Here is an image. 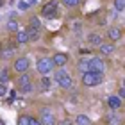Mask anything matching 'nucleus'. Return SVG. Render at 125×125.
I'll return each instance as SVG.
<instances>
[{
	"label": "nucleus",
	"mask_w": 125,
	"mask_h": 125,
	"mask_svg": "<svg viewBox=\"0 0 125 125\" xmlns=\"http://www.w3.org/2000/svg\"><path fill=\"white\" fill-rule=\"evenodd\" d=\"M104 79V73H96V72H86V73H81V82L88 88H93V86H98Z\"/></svg>",
	"instance_id": "f257e3e1"
},
{
	"label": "nucleus",
	"mask_w": 125,
	"mask_h": 125,
	"mask_svg": "<svg viewBox=\"0 0 125 125\" xmlns=\"http://www.w3.org/2000/svg\"><path fill=\"white\" fill-rule=\"evenodd\" d=\"M54 81L57 82L62 89H70V88L73 86V79H72V75H70V73H66L64 70H57V72H55Z\"/></svg>",
	"instance_id": "f03ea898"
},
{
	"label": "nucleus",
	"mask_w": 125,
	"mask_h": 125,
	"mask_svg": "<svg viewBox=\"0 0 125 125\" xmlns=\"http://www.w3.org/2000/svg\"><path fill=\"white\" fill-rule=\"evenodd\" d=\"M57 14V0H50L41 7V16L43 18H54Z\"/></svg>",
	"instance_id": "7ed1b4c3"
},
{
	"label": "nucleus",
	"mask_w": 125,
	"mask_h": 125,
	"mask_svg": "<svg viewBox=\"0 0 125 125\" xmlns=\"http://www.w3.org/2000/svg\"><path fill=\"white\" fill-rule=\"evenodd\" d=\"M36 68H38V72L41 73V75H47V73H50V72L54 70V62H52L50 57H41V59L38 61Z\"/></svg>",
	"instance_id": "20e7f679"
},
{
	"label": "nucleus",
	"mask_w": 125,
	"mask_h": 125,
	"mask_svg": "<svg viewBox=\"0 0 125 125\" xmlns=\"http://www.w3.org/2000/svg\"><path fill=\"white\" fill-rule=\"evenodd\" d=\"M29 68H31L29 57H18L14 61V64H13V70L16 73H27V72H29Z\"/></svg>",
	"instance_id": "39448f33"
},
{
	"label": "nucleus",
	"mask_w": 125,
	"mask_h": 125,
	"mask_svg": "<svg viewBox=\"0 0 125 125\" xmlns=\"http://www.w3.org/2000/svg\"><path fill=\"white\" fill-rule=\"evenodd\" d=\"M89 72H96V73H104L107 70V66H105V61L102 59V57H93V59H89Z\"/></svg>",
	"instance_id": "423d86ee"
},
{
	"label": "nucleus",
	"mask_w": 125,
	"mask_h": 125,
	"mask_svg": "<svg viewBox=\"0 0 125 125\" xmlns=\"http://www.w3.org/2000/svg\"><path fill=\"white\" fill-rule=\"evenodd\" d=\"M18 88H20L21 93H31V91H32V82H31V77L27 75V73H20Z\"/></svg>",
	"instance_id": "0eeeda50"
},
{
	"label": "nucleus",
	"mask_w": 125,
	"mask_h": 125,
	"mask_svg": "<svg viewBox=\"0 0 125 125\" xmlns=\"http://www.w3.org/2000/svg\"><path fill=\"white\" fill-rule=\"evenodd\" d=\"M41 125H55V116L52 115V111L48 107H43L41 109V116L38 118Z\"/></svg>",
	"instance_id": "6e6552de"
},
{
	"label": "nucleus",
	"mask_w": 125,
	"mask_h": 125,
	"mask_svg": "<svg viewBox=\"0 0 125 125\" xmlns=\"http://www.w3.org/2000/svg\"><path fill=\"white\" fill-rule=\"evenodd\" d=\"M52 62H54V66H57V68H62V66H66V62H68V55L64 52H57L52 57Z\"/></svg>",
	"instance_id": "1a4fd4ad"
},
{
	"label": "nucleus",
	"mask_w": 125,
	"mask_h": 125,
	"mask_svg": "<svg viewBox=\"0 0 125 125\" xmlns=\"http://www.w3.org/2000/svg\"><path fill=\"white\" fill-rule=\"evenodd\" d=\"M107 105H109V109H113V111L120 109L122 107V98L118 95H111L109 98H107Z\"/></svg>",
	"instance_id": "9d476101"
},
{
	"label": "nucleus",
	"mask_w": 125,
	"mask_h": 125,
	"mask_svg": "<svg viewBox=\"0 0 125 125\" xmlns=\"http://www.w3.org/2000/svg\"><path fill=\"white\" fill-rule=\"evenodd\" d=\"M98 52L102 55H111L115 52V43H100L98 45Z\"/></svg>",
	"instance_id": "9b49d317"
},
{
	"label": "nucleus",
	"mask_w": 125,
	"mask_h": 125,
	"mask_svg": "<svg viewBox=\"0 0 125 125\" xmlns=\"http://www.w3.org/2000/svg\"><path fill=\"white\" fill-rule=\"evenodd\" d=\"M27 36H29V41H38L41 38V29H34V27H27Z\"/></svg>",
	"instance_id": "f8f14e48"
},
{
	"label": "nucleus",
	"mask_w": 125,
	"mask_h": 125,
	"mask_svg": "<svg viewBox=\"0 0 125 125\" xmlns=\"http://www.w3.org/2000/svg\"><path fill=\"white\" fill-rule=\"evenodd\" d=\"M107 36H109V39L115 43V41H118V39H122V31L118 29V27H111V29L107 31Z\"/></svg>",
	"instance_id": "ddd939ff"
},
{
	"label": "nucleus",
	"mask_w": 125,
	"mask_h": 125,
	"mask_svg": "<svg viewBox=\"0 0 125 125\" xmlns=\"http://www.w3.org/2000/svg\"><path fill=\"white\" fill-rule=\"evenodd\" d=\"M88 43L93 45V47H98V45L102 43V36H100V34H96V32H91L88 36Z\"/></svg>",
	"instance_id": "4468645a"
},
{
	"label": "nucleus",
	"mask_w": 125,
	"mask_h": 125,
	"mask_svg": "<svg viewBox=\"0 0 125 125\" xmlns=\"http://www.w3.org/2000/svg\"><path fill=\"white\" fill-rule=\"evenodd\" d=\"M75 125H91V120H89V116H86V115H79L75 118Z\"/></svg>",
	"instance_id": "2eb2a0df"
},
{
	"label": "nucleus",
	"mask_w": 125,
	"mask_h": 125,
	"mask_svg": "<svg viewBox=\"0 0 125 125\" xmlns=\"http://www.w3.org/2000/svg\"><path fill=\"white\" fill-rule=\"evenodd\" d=\"M29 41V36H27V32L25 31H18V34H16V43H20V45H23Z\"/></svg>",
	"instance_id": "dca6fc26"
},
{
	"label": "nucleus",
	"mask_w": 125,
	"mask_h": 125,
	"mask_svg": "<svg viewBox=\"0 0 125 125\" xmlns=\"http://www.w3.org/2000/svg\"><path fill=\"white\" fill-rule=\"evenodd\" d=\"M105 123H107V125H120V118L111 113V115L105 116Z\"/></svg>",
	"instance_id": "f3484780"
},
{
	"label": "nucleus",
	"mask_w": 125,
	"mask_h": 125,
	"mask_svg": "<svg viewBox=\"0 0 125 125\" xmlns=\"http://www.w3.org/2000/svg\"><path fill=\"white\" fill-rule=\"evenodd\" d=\"M77 70L81 72V73H86V72H89V62H88L86 59L79 61V64H77Z\"/></svg>",
	"instance_id": "a211bd4d"
},
{
	"label": "nucleus",
	"mask_w": 125,
	"mask_h": 125,
	"mask_svg": "<svg viewBox=\"0 0 125 125\" xmlns=\"http://www.w3.org/2000/svg\"><path fill=\"white\" fill-rule=\"evenodd\" d=\"M34 4H36V0H21V2H20V5H18V7L21 9V11H27V9H29V7H32V5Z\"/></svg>",
	"instance_id": "6ab92c4d"
},
{
	"label": "nucleus",
	"mask_w": 125,
	"mask_h": 125,
	"mask_svg": "<svg viewBox=\"0 0 125 125\" xmlns=\"http://www.w3.org/2000/svg\"><path fill=\"white\" fill-rule=\"evenodd\" d=\"M62 5H66L68 9H73V7H77L79 4H81V0H61Z\"/></svg>",
	"instance_id": "aec40b11"
},
{
	"label": "nucleus",
	"mask_w": 125,
	"mask_h": 125,
	"mask_svg": "<svg viewBox=\"0 0 125 125\" xmlns=\"http://www.w3.org/2000/svg\"><path fill=\"white\" fill-rule=\"evenodd\" d=\"M29 27H34V29H41V21H39L38 16H32L29 20Z\"/></svg>",
	"instance_id": "412c9836"
},
{
	"label": "nucleus",
	"mask_w": 125,
	"mask_h": 125,
	"mask_svg": "<svg viewBox=\"0 0 125 125\" xmlns=\"http://www.w3.org/2000/svg\"><path fill=\"white\" fill-rule=\"evenodd\" d=\"M113 5H115V9L118 11V13H122V11L125 9V0H115Z\"/></svg>",
	"instance_id": "4be33fe9"
},
{
	"label": "nucleus",
	"mask_w": 125,
	"mask_h": 125,
	"mask_svg": "<svg viewBox=\"0 0 125 125\" xmlns=\"http://www.w3.org/2000/svg\"><path fill=\"white\" fill-rule=\"evenodd\" d=\"M7 31H11V32L18 31V21H16V20H9L7 21Z\"/></svg>",
	"instance_id": "5701e85b"
},
{
	"label": "nucleus",
	"mask_w": 125,
	"mask_h": 125,
	"mask_svg": "<svg viewBox=\"0 0 125 125\" xmlns=\"http://www.w3.org/2000/svg\"><path fill=\"white\" fill-rule=\"evenodd\" d=\"M9 81V72L7 70H0V82Z\"/></svg>",
	"instance_id": "b1692460"
},
{
	"label": "nucleus",
	"mask_w": 125,
	"mask_h": 125,
	"mask_svg": "<svg viewBox=\"0 0 125 125\" xmlns=\"http://www.w3.org/2000/svg\"><path fill=\"white\" fill-rule=\"evenodd\" d=\"M48 88H50V79L43 77L41 79V89H48Z\"/></svg>",
	"instance_id": "393cba45"
},
{
	"label": "nucleus",
	"mask_w": 125,
	"mask_h": 125,
	"mask_svg": "<svg viewBox=\"0 0 125 125\" xmlns=\"http://www.w3.org/2000/svg\"><path fill=\"white\" fill-rule=\"evenodd\" d=\"M27 120H29L27 115H20L18 116V125H27Z\"/></svg>",
	"instance_id": "a878e982"
},
{
	"label": "nucleus",
	"mask_w": 125,
	"mask_h": 125,
	"mask_svg": "<svg viewBox=\"0 0 125 125\" xmlns=\"http://www.w3.org/2000/svg\"><path fill=\"white\" fill-rule=\"evenodd\" d=\"M5 95H7V86H5V82H0V96Z\"/></svg>",
	"instance_id": "bb28decb"
},
{
	"label": "nucleus",
	"mask_w": 125,
	"mask_h": 125,
	"mask_svg": "<svg viewBox=\"0 0 125 125\" xmlns=\"http://www.w3.org/2000/svg\"><path fill=\"white\" fill-rule=\"evenodd\" d=\"M27 125H41V123H39V120H38V118L29 116V120H27Z\"/></svg>",
	"instance_id": "cd10ccee"
},
{
	"label": "nucleus",
	"mask_w": 125,
	"mask_h": 125,
	"mask_svg": "<svg viewBox=\"0 0 125 125\" xmlns=\"http://www.w3.org/2000/svg\"><path fill=\"white\" fill-rule=\"evenodd\" d=\"M4 59H9L11 57V55H13V48H7V50H4Z\"/></svg>",
	"instance_id": "c85d7f7f"
},
{
	"label": "nucleus",
	"mask_w": 125,
	"mask_h": 125,
	"mask_svg": "<svg viewBox=\"0 0 125 125\" xmlns=\"http://www.w3.org/2000/svg\"><path fill=\"white\" fill-rule=\"evenodd\" d=\"M55 125H73V122H70V120H61L59 123L55 122Z\"/></svg>",
	"instance_id": "c756f323"
},
{
	"label": "nucleus",
	"mask_w": 125,
	"mask_h": 125,
	"mask_svg": "<svg viewBox=\"0 0 125 125\" xmlns=\"http://www.w3.org/2000/svg\"><path fill=\"white\" fill-rule=\"evenodd\" d=\"M118 96H120V98H123V96H125V89H123V86H120V89H118Z\"/></svg>",
	"instance_id": "7c9ffc66"
},
{
	"label": "nucleus",
	"mask_w": 125,
	"mask_h": 125,
	"mask_svg": "<svg viewBox=\"0 0 125 125\" xmlns=\"http://www.w3.org/2000/svg\"><path fill=\"white\" fill-rule=\"evenodd\" d=\"M0 125H5V123H4V120H0Z\"/></svg>",
	"instance_id": "2f4dec72"
},
{
	"label": "nucleus",
	"mask_w": 125,
	"mask_h": 125,
	"mask_svg": "<svg viewBox=\"0 0 125 125\" xmlns=\"http://www.w3.org/2000/svg\"><path fill=\"white\" fill-rule=\"evenodd\" d=\"M0 52H2V43H0Z\"/></svg>",
	"instance_id": "473e14b6"
},
{
	"label": "nucleus",
	"mask_w": 125,
	"mask_h": 125,
	"mask_svg": "<svg viewBox=\"0 0 125 125\" xmlns=\"http://www.w3.org/2000/svg\"><path fill=\"white\" fill-rule=\"evenodd\" d=\"M2 4H4V0H0V5H2Z\"/></svg>",
	"instance_id": "72a5a7b5"
}]
</instances>
